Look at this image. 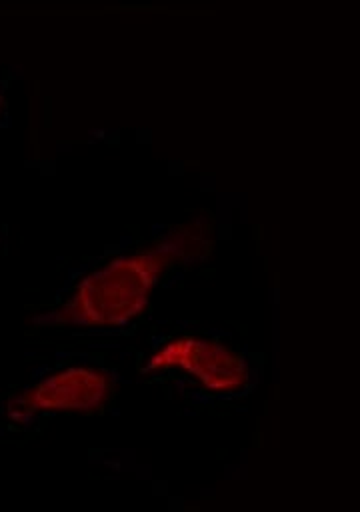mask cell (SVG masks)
I'll list each match as a JSON object with an SVG mask.
<instances>
[{
  "label": "cell",
  "mask_w": 360,
  "mask_h": 512,
  "mask_svg": "<svg viewBox=\"0 0 360 512\" xmlns=\"http://www.w3.org/2000/svg\"><path fill=\"white\" fill-rule=\"evenodd\" d=\"M112 392V376L96 366L70 364L46 374L34 386L8 400V416L18 422L42 412H90Z\"/></svg>",
  "instance_id": "7a4b0ae2"
},
{
  "label": "cell",
  "mask_w": 360,
  "mask_h": 512,
  "mask_svg": "<svg viewBox=\"0 0 360 512\" xmlns=\"http://www.w3.org/2000/svg\"><path fill=\"white\" fill-rule=\"evenodd\" d=\"M170 258L156 244L120 254L86 274L50 314V324L84 328H120L140 316Z\"/></svg>",
  "instance_id": "6da1fadb"
},
{
  "label": "cell",
  "mask_w": 360,
  "mask_h": 512,
  "mask_svg": "<svg viewBox=\"0 0 360 512\" xmlns=\"http://www.w3.org/2000/svg\"><path fill=\"white\" fill-rule=\"evenodd\" d=\"M148 368H178L210 392H238L250 380L244 356L222 340L206 336H182L162 344L150 356Z\"/></svg>",
  "instance_id": "3957f363"
}]
</instances>
